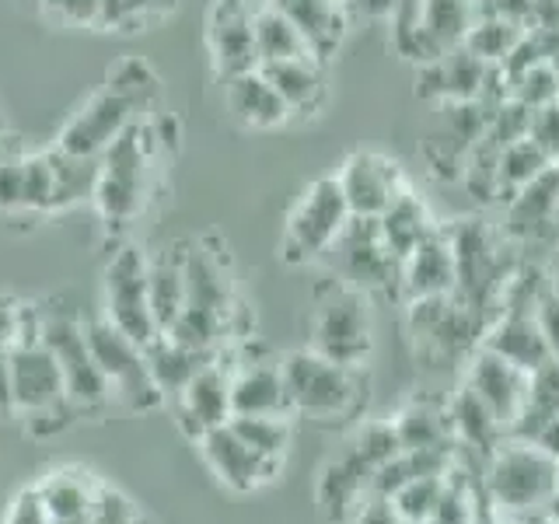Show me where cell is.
<instances>
[{
	"mask_svg": "<svg viewBox=\"0 0 559 524\" xmlns=\"http://www.w3.org/2000/svg\"><path fill=\"white\" fill-rule=\"evenodd\" d=\"M182 266H186V308L175 319L165 336L179 340L186 346L224 354V340L231 336L238 297L227 270V255L217 249L210 252L206 245H182Z\"/></svg>",
	"mask_w": 559,
	"mask_h": 524,
	"instance_id": "obj_1",
	"label": "cell"
},
{
	"mask_svg": "<svg viewBox=\"0 0 559 524\" xmlns=\"http://www.w3.org/2000/svg\"><path fill=\"white\" fill-rule=\"evenodd\" d=\"M483 468V497L489 517H532L546 514L559 497V462L521 437L503 441L486 454Z\"/></svg>",
	"mask_w": 559,
	"mask_h": 524,
	"instance_id": "obj_2",
	"label": "cell"
},
{
	"mask_svg": "<svg viewBox=\"0 0 559 524\" xmlns=\"http://www.w3.org/2000/svg\"><path fill=\"white\" fill-rule=\"evenodd\" d=\"M308 349L346 367H367L374 349L371 294L340 276H329L325 284L314 287Z\"/></svg>",
	"mask_w": 559,
	"mask_h": 524,
	"instance_id": "obj_3",
	"label": "cell"
},
{
	"mask_svg": "<svg viewBox=\"0 0 559 524\" xmlns=\"http://www.w3.org/2000/svg\"><path fill=\"white\" fill-rule=\"evenodd\" d=\"M280 371H284L290 416H308L314 424H332V419L354 416L367 395L360 389L364 367L336 364L308 346L294 349V354L280 360Z\"/></svg>",
	"mask_w": 559,
	"mask_h": 524,
	"instance_id": "obj_4",
	"label": "cell"
},
{
	"mask_svg": "<svg viewBox=\"0 0 559 524\" xmlns=\"http://www.w3.org/2000/svg\"><path fill=\"white\" fill-rule=\"evenodd\" d=\"M154 136L147 122H133L116 144L98 157V189L95 206L105 227H127L136 221L151 196V162H154Z\"/></svg>",
	"mask_w": 559,
	"mask_h": 524,
	"instance_id": "obj_5",
	"label": "cell"
},
{
	"mask_svg": "<svg viewBox=\"0 0 559 524\" xmlns=\"http://www.w3.org/2000/svg\"><path fill=\"white\" fill-rule=\"evenodd\" d=\"M349 221H354V214H349V206H346L336 171L319 175L314 182H308L301 200H297L287 214L284 238H280V259H284L287 266H308V262L325 259L332 245L346 231Z\"/></svg>",
	"mask_w": 559,
	"mask_h": 524,
	"instance_id": "obj_6",
	"label": "cell"
},
{
	"mask_svg": "<svg viewBox=\"0 0 559 524\" xmlns=\"http://www.w3.org/2000/svg\"><path fill=\"white\" fill-rule=\"evenodd\" d=\"M43 343L52 349V357H57L63 371V384H67V402L78 409L81 419L112 406L109 381H105L102 367L92 354V343H87L84 322L74 311L43 308Z\"/></svg>",
	"mask_w": 559,
	"mask_h": 524,
	"instance_id": "obj_7",
	"label": "cell"
},
{
	"mask_svg": "<svg viewBox=\"0 0 559 524\" xmlns=\"http://www.w3.org/2000/svg\"><path fill=\"white\" fill-rule=\"evenodd\" d=\"M84 332H87V343H92V354L102 367L105 381H109L112 402H119V406L130 413H151L165 406V395L157 392V384L151 378L144 346L133 343L130 336H122L105 314L84 322Z\"/></svg>",
	"mask_w": 559,
	"mask_h": 524,
	"instance_id": "obj_8",
	"label": "cell"
},
{
	"mask_svg": "<svg viewBox=\"0 0 559 524\" xmlns=\"http://www.w3.org/2000/svg\"><path fill=\"white\" fill-rule=\"evenodd\" d=\"M147 255L127 245L112 255L105 266V319H109L122 336L147 346L157 332L154 311H151V287H147Z\"/></svg>",
	"mask_w": 559,
	"mask_h": 524,
	"instance_id": "obj_9",
	"label": "cell"
},
{
	"mask_svg": "<svg viewBox=\"0 0 559 524\" xmlns=\"http://www.w3.org/2000/svg\"><path fill=\"white\" fill-rule=\"evenodd\" d=\"M336 182L346 196V206L354 217H371L378 221L402 192L409 189V179L395 157L381 151H354L343 157V165L336 168Z\"/></svg>",
	"mask_w": 559,
	"mask_h": 524,
	"instance_id": "obj_10",
	"label": "cell"
},
{
	"mask_svg": "<svg viewBox=\"0 0 559 524\" xmlns=\"http://www.w3.org/2000/svg\"><path fill=\"white\" fill-rule=\"evenodd\" d=\"M329 255H332V273L367 294L399 284V259L389 252V245L381 238V227L371 217L349 221L340 241L329 249Z\"/></svg>",
	"mask_w": 559,
	"mask_h": 524,
	"instance_id": "obj_11",
	"label": "cell"
},
{
	"mask_svg": "<svg viewBox=\"0 0 559 524\" xmlns=\"http://www.w3.org/2000/svg\"><path fill=\"white\" fill-rule=\"evenodd\" d=\"M136 116L140 112L127 98L116 95L112 87H102V92H95L67 119V127L57 133V144L52 147L74 157H102L133 122H140Z\"/></svg>",
	"mask_w": 559,
	"mask_h": 524,
	"instance_id": "obj_12",
	"label": "cell"
},
{
	"mask_svg": "<svg viewBox=\"0 0 559 524\" xmlns=\"http://www.w3.org/2000/svg\"><path fill=\"white\" fill-rule=\"evenodd\" d=\"M168 409L175 413V424L192 444L210 430L224 427L231 419V367L224 364V354L210 360L203 371L192 378L186 389L168 398Z\"/></svg>",
	"mask_w": 559,
	"mask_h": 524,
	"instance_id": "obj_13",
	"label": "cell"
},
{
	"mask_svg": "<svg viewBox=\"0 0 559 524\" xmlns=\"http://www.w3.org/2000/svg\"><path fill=\"white\" fill-rule=\"evenodd\" d=\"M528 381L532 374L521 371L518 364L497 357L493 349H486V346H476L468 354L462 384H468V389L489 406V413L500 419V427L511 433L524 406H528Z\"/></svg>",
	"mask_w": 559,
	"mask_h": 524,
	"instance_id": "obj_14",
	"label": "cell"
},
{
	"mask_svg": "<svg viewBox=\"0 0 559 524\" xmlns=\"http://www.w3.org/2000/svg\"><path fill=\"white\" fill-rule=\"evenodd\" d=\"M197 448L203 454L206 468L217 476V483L235 489V493H252V489L266 486L280 476V462H273L266 454H259L255 448L245 444L231 424H224L217 430H210L206 437H200Z\"/></svg>",
	"mask_w": 559,
	"mask_h": 524,
	"instance_id": "obj_15",
	"label": "cell"
},
{
	"mask_svg": "<svg viewBox=\"0 0 559 524\" xmlns=\"http://www.w3.org/2000/svg\"><path fill=\"white\" fill-rule=\"evenodd\" d=\"M206 49L214 60L217 78H238L245 70L259 67L252 11L241 0H214L206 11Z\"/></svg>",
	"mask_w": 559,
	"mask_h": 524,
	"instance_id": "obj_16",
	"label": "cell"
},
{
	"mask_svg": "<svg viewBox=\"0 0 559 524\" xmlns=\"http://www.w3.org/2000/svg\"><path fill=\"white\" fill-rule=\"evenodd\" d=\"M489 70L479 57H472L465 46L448 49L444 57H437L430 63L419 67V84L416 95L430 98L437 105H451V102H483L486 84H489Z\"/></svg>",
	"mask_w": 559,
	"mask_h": 524,
	"instance_id": "obj_17",
	"label": "cell"
},
{
	"mask_svg": "<svg viewBox=\"0 0 559 524\" xmlns=\"http://www.w3.org/2000/svg\"><path fill=\"white\" fill-rule=\"evenodd\" d=\"M479 346L493 349L497 357L518 364L521 371H528V374L552 357L535 322V305H503L493 319L486 322Z\"/></svg>",
	"mask_w": 559,
	"mask_h": 524,
	"instance_id": "obj_18",
	"label": "cell"
},
{
	"mask_svg": "<svg viewBox=\"0 0 559 524\" xmlns=\"http://www.w3.org/2000/svg\"><path fill=\"white\" fill-rule=\"evenodd\" d=\"M559 231V165L518 189L503 203V235L514 241H542Z\"/></svg>",
	"mask_w": 559,
	"mask_h": 524,
	"instance_id": "obj_19",
	"label": "cell"
},
{
	"mask_svg": "<svg viewBox=\"0 0 559 524\" xmlns=\"http://www.w3.org/2000/svg\"><path fill=\"white\" fill-rule=\"evenodd\" d=\"M459 287V266H454V249L444 227L416 245L413 255L399 266V290L409 301H427V297H448Z\"/></svg>",
	"mask_w": 559,
	"mask_h": 524,
	"instance_id": "obj_20",
	"label": "cell"
},
{
	"mask_svg": "<svg viewBox=\"0 0 559 524\" xmlns=\"http://www.w3.org/2000/svg\"><path fill=\"white\" fill-rule=\"evenodd\" d=\"M224 105H227V112H231V119L245 130L266 133L290 122L287 102L276 95V87L266 81V74H262L259 67L224 81Z\"/></svg>",
	"mask_w": 559,
	"mask_h": 524,
	"instance_id": "obj_21",
	"label": "cell"
},
{
	"mask_svg": "<svg viewBox=\"0 0 559 524\" xmlns=\"http://www.w3.org/2000/svg\"><path fill=\"white\" fill-rule=\"evenodd\" d=\"M231 413L235 416H290L280 360L252 357L231 367Z\"/></svg>",
	"mask_w": 559,
	"mask_h": 524,
	"instance_id": "obj_22",
	"label": "cell"
},
{
	"mask_svg": "<svg viewBox=\"0 0 559 524\" xmlns=\"http://www.w3.org/2000/svg\"><path fill=\"white\" fill-rule=\"evenodd\" d=\"M371 486H374V472L346 448L336 458H329V465L322 468L319 511L325 514V521L343 524L360 511V503L367 497H371Z\"/></svg>",
	"mask_w": 559,
	"mask_h": 524,
	"instance_id": "obj_23",
	"label": "cell"
},
{
	"mask_svg": "<svg viewBox=\"0 0 559 524\" xmlns=\"http://www.w3.org/2000/svg\"><path fill=\"white\" fill-rule=\"evenodd\" d=\"M273 4L297 25L314 60L329 63L336 57L349 28L343 0H273Z\"/></svg>",
	"mask_w": 559,
	"mask_h": 524,
	"instance_id": "obj_24",
	"label": "cell"
},
{
	"mask_svg": "<svg viewBox=\"0 0 559 524\" xmlns=\"http://www.w3.org/2000/svg\"><path fill=\"white\" fill-rule=\"evenodd\" d=\"M259 70L276 87V95L287 102L290 116L322 112V105L329 98V81H325V63L322 60H314V57L280 60V63H262Z\"/></svg>",
	"mask_w": 559,
	"mask_h": 524,
	"instance_id": "obj_25",
	"label": "cell"
},
{
	"mask_svg": "<svg viewBox=\"0 0 559 524\" xmlns=\"http://www.w3.org/2000/svg\"><path fill=\"white\" fill-rule=\"evenodd\" d=\"M392 430L402 451H448L454 448V430L448 416V398H409L392 416Z\"/></svg>",
	"mask_w": 559,
	"mask_h": 524,
	"instance_id": "obj_26",
	"label": "cell"
},
{
	"mask_svg": "<svg viewBox=\"0 0 559 524\" xmlns=\"http://www.w3.org/2000/svg\"><path fill=\"white\" fill-rule=\"evenodd\" d=\"M144 357H147V367H151V378L157 384V392L165 395V406L168 398L179 395L186 384L197 378L210 360H217L221 354H210V349H197V346H186L171 336H157L154 343L144 346Z\"/></svg>",
	"mask_w": 559,
	"mask_h": 524,
	"instance_id": "obj_27",
	"label": "cell"
},
{
	"mask_svg": "<svg viewBox=\"0 0 559 524\" xmlns=\"http://www.w3.org/2000/svg\"><path fill=\"white\" fill-rule=\"evenodd\" d=\"M378 227H381V238L384 245H389V252L399 259V266L413 255L416 245H424L437 227L433 214H430V206L424 203V196L409 186L402 196L384 210V214L378 217Z\"/></svg>",
	"mask_w": 559,
	"mask_h": 524,
	"instance_id": "obj_28",
	"label": "cell"
},
{
	"mask_svg": "<svg viewBox=\"0 0 559 524\" xmlns=\"http://www.w3.org/2000/svg\"><path fill=\"white\" fill-rule=\"evenodd\" d=\"M448 416H451L454 444L465 451H476L483 458L507 437L500 419L489 413V406L468 389V384H459V389L448 395Z\"/></svg>",
	"mask_w": 559,
	"mask_h": 524,
	"instance_id": "obj_29",
	"label": "cell"
},
{
	"mask_svg": "<svg viewBox=\"0 0 559 524\" xmlns=\"http://www.w3.org/2000/svg\"><path fill=\"white\" fill-rule=\"evenodd\" d=\"M98 486L102 483H95L87 472L57 468V472H49L43 483H35V493H39L49 521H81V517H92Z\"/></svg>",
	"mask_w": 559,
	"mask_h": 524,
	"instance_id": "obj_30",
	"label": "cell"
},
{
	"mask_svg": "<svg viewBox=\"0 0 559 524\" xmlns=\"http://www.w3.org/2000/svg\"><path fill=\"white\" fill-rule=\"evenodd\" d=\"M147 287L157 332H168L186 308V266L179 249H165L147 262Z\"/></svg>",
	"mask_w": 559,
	"mask_h": 524,
	"instance_id": "obj_31",
	"label": "cell"
},
{
	"mask_svg": "<svg viewBox=\"0 0 559 524\" xmlns=\"http://www.w3.org/2000/svg\"><path fill=\"white\" fill-rule=\"evenodd\" d=\"M252 35H255V52L259 67L262 63H280V60H301L311 57L308 43L301 39V32L290 17L280 11L273 0L252 11Z\"/></svg>",
	"mask_w": 559,
	"mask_h": 524,
	"instance_id": "obj_32",
	"label": "cell"
},
{
	"mask_svg": "<svg viewBox=\"0 0 559 524\" xmlns=\"http://www.w3.org/2000/svg\"><path fill=\"white\" fill-rule=\"evenodd\" d=\"M532 28H524L518 22H503V17H476L465 35V49L472 57H479L486 67H503L514 57V49L524 43V35Z\"/></svg>",
	"mask_w": 559,
	"mask_h": 524,
	"instance_id": "obj_33",
	"label": "cell"
},
{
	"mask_svg": "<svg viewBox=\"0 0 559 524\" xmlns=\"http://www.w3.org/2000/svg\"><path fill=\"white\" fill-rule=\"evenodd\" d=\"M552 168V162L546 157L532 136H521L514 144L500 147V165H497V182H500V203L511 200L518 189H524L528 182H535L538 175H546Z\"/></svg>",
	"mask_w": 559,
	"mask_h": 524,
	"instance_id": "obj_34",
	"label": "cell"
},
{
	"mask_svg": "<svg viewBox=\"0 0 559 524\" xmlns=\"http://www.w3.org/2000/svg\"><path fill=\"white\" fill-rule=\"evenodd\" d=\"M52 171H57V210L95 200L98 189V157H74L49 147Z\"/></svg>",
	"mask_w": 559,
	"mask_h": 524,
	"instance_id": "obj_35",
	"label": "cell"
},
{
	"mask_svg": "<svg viewBox=\"0 0 559 524\" xmlns=\"http://www.w3.org/2000/svg\"><path fill=\"white\" fill-rule=\"evenodd\" d=\"M116 95H122L136 112H151L157 98H162V78L154 74V67L140 57H122L109 67V84Z\"/></svg>",
	"mask_w": 559,
	"mask_h": 524,
	"instance_id": "obj_36",
	"label": "cell"
},
{
	"mask_svg": "<svg viewBox=\"0 0 559 524\" xmlns=\"http://www.w3.org/2000/svg\"><path fill=\"white\" fill-rule=\"evenodd\" d=\"M179 0H102L98 28L109 32H147L168 17Z\"/></svg>",
	"mask_w": 559,
	"mask_h": 524,
	"instance_id": "obj_37",
	"label": "cell"
},
{
	"mask_svg": "<svg viewBox=\"0 0 559 524\" xmlns=\"http://www.w3.org/2000/svg\"><path fill=\"white\" fill-rule=\"evenodd\" d=\"M290 419L294 416H231L227 424L249 448L284 465V454L290 448Z\"/></svg>",
	"mask_w": 559,
	"mask_h": 524,
	"instance_id": "obj_38",
	"label": "cell"
},
{
	"mask_svg": "<svg viewBox=\"0 0 559 524\" xmlns=\"http://www.w3.org/2000/svg\"><path fill=\"white\" fill-rule=\"evenodd\" d=\"M441 493H444V472H437V476H416L409 483H402L389 500L395 507L399 521L413 524V521L433 517L437 503H441Z\"/></svg>",
	"mask_w": 559,
	"mask_h": 524,
	"instance_id": "obj_39",
	"label": "cell"
},
{
	"mask_svg": "<svg viewBox=\"0 0 559 524\" xmlns=\"http://www.w3.org/2000/svg\"><path fill=\"white\" fill-rule=\"evenodd\" d=\"M507 92L514 102H521L524 109H542V105L559 102V74L552 60H538L532 67L518 70V74L507 78Z\"/></svg>",
	"mask_w": 559,
	"mask_h": 524,
	"instance_id": "obj_40",
	"label": "cell"
},
{
	"mask_svg": "<svg viewBox=\"0 0 559 524\" xmlns=\"http://www.w3.org/2000/svg\"><path fill=\"white\" fill-rule=\"evenodd\" d=\"M57 210V171L49 151L25 154V214H52Z\"/></svg>",
	"mask_w": 559,
	"mask_h": 524,
	"instance_id": "obj_41",
	"label": "cell"
},
{
	"mask_svg": "<svg viewBox=\"0 0 559 524\" xmlns=\"http://www.w3.org/2000/svg\"><path fill=\"white\" fill-rule=\"evenodd\" d=\"M49 22L67 28H98L102 0H35Z\"/></svg>",
	"mask_w": 559,
	"mask_h": 524,
	"instance_id": "obj_42",
	"label": "cell"
},
{
	"mask_svg": "<svg viewBox=\"0 0 559 524\" xmlns=\"http://www.w3.org/2000/svg\"><path fill=\"white\" fill-rule=\"evenodd\" d=\"M0 214H25V154H0Z\"/></svg>",
	"mask_w": 559,
	"mask_h": 524,
	"instance_id": "obj_43",
	"label": "cell"
},
{
	"mask_svg": "<svg viewBox=\"0 0 559 524\" xmlns=\"http://www.w3.org/2000/svg\"><path fill=\"white\" fill-rule=\"evenodd\" d=\"M528 136L542 151H546V157L552 165H559V102H549V105H542V109H532Z\"/></svg>",
	"mask_w": 559,
	"mask_h": 524,
	"instance_id": "obj_44",
	"label": "cell"
},
{
	"mask_svg": "<svg viewBox=\"0 0 559 524\" xmlns=\"http://www.w3.org/2000/svg\"><path fill=\"white\" fill-rule=\"evenodd\" d=\"M92 524H140V514H136V507L119 493V489L98 486Z\"/></svg>",
	"mask_w": 559,
	"mask_h": 524,
	"instance_id": "obj_45",
	"label": "cell"
},
{
	"mask_svg": "<svg viewBox=\"0 0 559 524\" xmlns=\"http://www.w3.org/2000/svg\"><path fill=\"white\" fill-rule=\"evenodd\" d=\"M4 524H49V514H46L39 493H35V486L22 489V493L11 500Z\"/></svg>",
	"mask_w": 559,
	"mask_h": 524,
	"instance_id": "obj_46",
	"label": "cell"
},
{
	"mask_svg": "<svg viewBox=\"0 0 559 524\" xmlns=\"http://www.w3.org/2000/svg\"><path fill=\"white\" fill-rule=\"evenodd\" d=\"M535 322L542 329V340H546L549 346V354L559 360V297L552 290H546L538 297V305H535Z\"/></svg>",
	"mask_w": 559,
	"mask_h": 524,
	"instance_id": "obj_47",
	"label": "cell"
},
{
	"mask_svg": "<svg viewBox=\"0 0 559 524\" xmlns=\"http://www.w3.org/2000/svg\"><path fill=\"white\" fill-rule=\"evenodd\" d=\"M22 311L25 301H14V297H0V346H14L22 336Z\"/></svg>",
	"mask_w": 559,
	"mask_h": 524,
	"instance_id": "obj_48",
	"label": "cell"
},
{
	"mask_svg": "<svg viewBox=\"0 0 559 524\" xmlns=\"http://www.w3.org/2000/svg\"><path fill=\"white\" fill-rule=\"evenodd\" d=\"M528 441H532L535 448L546 451L549 458H556V462H559V413H556V416H549V419H542V424L535 427V433L528 437Z\"/></svg>",
	"mask_w": 559,
	"mask_h": 524,
	"instance_id": "obj_49",
	"label": "cell"
},
{
	"mask_svg": "<svg viewBox=\"0 0 559 524\" xmlns=\"http://www.w3.org/2000/svg\"><path fill=\"white\" fill-rule=\"evenodd\" d=\"M0 416H14L11 398V349L0 346Z\"/></svg>",
	"mask_w": 559,
	"mask_h": 524,
	"instance_id": "obj_50",
	"label": "cell"
},
{
	"mask_svg": "<svg viewBox=\"0 0 559 524\" xmlns=\"http://www.w3.org/2000/svg\"><path fill=\"white\" fill-rule=\"evenodd\" d=\"M549 290L559 297V255H556V262H552V273H549Z\"/></svg>",
	"mask_w": 559,
	"mask_h": 524,
	"instance_id": "obj_51",
	"label": "cell"
},
{
	"mask_svg": "<svg viewBox=\"0 0 559 524\" xmlns=\"http://www.w3.org/2000/svg\"><path fill=\"white\" fill-rule=\"evenodd\" d=\"M549 521H556L559 524V497L552 500V507H549Z\"/></svg>",
	"mask_w": 559,
	"mask_h": 524,
	"instance_id": "obj_52",
	"label": "cell"
},
{
	"mask_svg": "<svg viewBox=\"0 0 559 524\" xmlns=\"http://www.w3.org/2000/svg\"><path fill=\"white\" fill-rule=\"evenodd\" d=\"M552 67H556V74H559V49L552 52Z\"/></svg>",
	"mask_w": 559,
	"mask_h": 524,
	"instance_id": "obj_53",
	"label": "cell"
},
{
	"mask_svg": "<svg viewBox=\"0 0 559 524\" xmlns=\"http://www.w3.org/2000/svg\"><path fill=\"white\" fill-rule=\"evenodd\" d=\"M549 524H556V521H549Z\"/></svg>",
	"mask_w": 559,
	"mask_h": 524,
	"instance_id": "obj_54",
	"label": "cell"
}]
</instances>
